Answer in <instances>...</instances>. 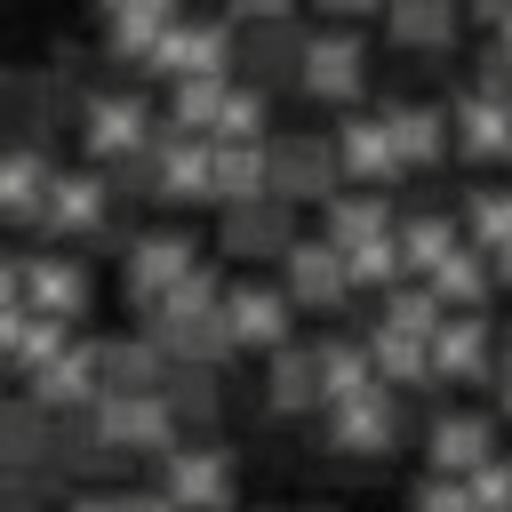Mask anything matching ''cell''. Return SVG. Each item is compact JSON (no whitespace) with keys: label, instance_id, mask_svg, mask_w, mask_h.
I'll return each instance as SVG.
<instances>
[{"label":"cell","instance_id":"36","mask_svg":"<svg viewBox=\"0 0 512 512\" xmlns=\"http://www.w3.org/2000/svg\"><path fill=\"white\" fill-rule=\"evenodd\" d=\"M368 304H376V320H384V328H408V336H432V328L448 320V304H440L416 272H408V280H392V288H384V296H368Z\"/></svg>","mask_w":512,"mask_h":512},{"label":"cell","instance_id":"45","mask_svg":"<svg viewBox=\"0 0 512 512\" xmlns=\"http://www.w3.org/2000/svg\"><path fill=\"white\" fill-rule=\"evenodd\" d=\"M24 312H32L24 296H8V304H0V368H8V352H16V336H24Z\"/></svg>","mask_w":512,"mask_h":512},{"label":"cell","instance_id":"22","mask_svg":"<svg viewBox=\"0 0 512 512\" xmlns=\"http://www.w3.org/2000/svg\"><path fill=\"white\" fill-rule=\"evenodd\" d=\"M48 176H56L48 144H32V136H8V144H0V232H32V224H40Z\"/></svg>","mask_w":512,"mask_h":512},{"label":"cell","instance_id":"16","mask_svg":"<svg viewBox=\"0 0 512 512\" xmlns=\"http://www.w3.org/2000/svg\"><path fill=\"white\" fill-rule=\"evenodd\" d=\"M328 144H336V176H344V184H376V192H392V184L408 176L400 152H392L384 112H368V104H344L336 128H328Z\"/></svg>","mask_w":512,"mask_h":512},{"label":"cell","instance_id":"6","mask_svg":"<svg viewBox=\"0 0 512 512\" xmlns=\"http://www.w3.org/2000/svg\"><path fill=\"white\" fill-rule=\"evenodd\" d=\"M296 96L344 112V104H368V40L352 24H304V64H296Z\"/></svg>","mask_w":512,"mask_h":512},{"label":"cell","instance_id":"3","mask_svg":"<svg viewBox=\"0 0 512 512\" xmlns=\"http://www.w3.org/2000/svg\"><path fill=\"white\" fill-rule=\"evenodd\" d=\"M152 488H160L176 512H232V504H240V456H232L216 432H176V440L152 456Z\"/></svg>","mask_w":512,"mask_h":512},{"label":"cell","instance_id":"19","mask_svg":"<svg viewBox=\"0 0 512 512\" xmlns=\"http://www.w3.org/2000/svg\"><path fill=\"white\" fill-rule=\"evenodd\" d=\"M24 392L48 408V416H80L96 392H104V376H96V336H64V352H48L32 376H24Z\"/></svg>","mask_w":512,"mask_h":512},{"label":"cell","instance_id":"18","mask_svg":"<svg viewBox=\"0 0 512 512\" xmlns=\"http://www.w3.org/2000/svg\"><path fill=\"white\" fill-rule=\"evenodd\" d=\"M424 352H432V392L448 384H488V368H496V328H488V312H448L432 336H424Z\"/></svg>","mask_w":512,"mask_h":512},{"label":"cell","instance_id":"10","mask_svg":"<svg viewBox=\"0 0 512 512\" xmlns=\"http://www.w3.org/2000/svg\"><path fill=\"white\" fill-rule=\"evenodd\" d=\"M88 424L104 432V448H112L120 464H152V456L176 440V416H168L160 392H96V400H88Z\"/></svg>","mask_w":512,"mask_h":512},{"label":"cell","instance_id":"32","mask_svg":"<svg viewBox=\"0 0 512 512\" xmlns=\"http://www.w3.org/2000/svg\"><path fill=\"white\" fill-rule=\"evenodd\" d=\"M56 128V80L48 72H0V144L8 136H48Z\"/></svg>","mask_w":512,"mask_h":512},{"label":"cell","instance_id":"34","mask_svg":"<svg viewBox=\"0 0 512 512\" xmlns=\"http://www.w3.org/2000/svg\"><path fill=\"white\" fill-rule=\"evenodd\" d=\"M224 80H232V72H176V80H168L160 120H168V128H192V136H208V128H216V104H224Z\"/></svg>","mask_w":512,"mask_h":512},{"label":"cell","instance_id":"25","mask_svg":"<svg viewBox=\"0 0 512 512\" xmlns=\"http://www.w3.org/2000/svg\"><path fill=\"white\" fill-rule=\"evenodd\" d=\"M160 400H168L176 432H216V424H224V368H208V360H168Z\"/></svg>","mask_w":512,"mask_h":512},{"label":"cell","instance_id":"47","mask_svg":"<svg viewBox=\"0 0 512 512\" xmlns=\"http://www.w3.org/2000/svg\"><path fill=\"white\" fill-rule=\"evenodd\" d=\"M232 24H256V16H296V0H224Z\"/></svg>","mask_w":512,"mask_h":512},{"label":"cell","instance_id":"39","mask_svg":"<svg viewBox=\"0 0 512 512\" xmlns=\"http://www.w3.org/2000/svg\"><path fill=\"white\" fill-rule=\"evenodd\" d=\"M264 128H272V88H256V80H240V72H232L208 136H264Z\"/></svg>","mask_w":512,"mask_h":512},{"label":"cell","instance_id":"51","mask_svg":"<svg viewBox=\"0 0 512 512\" xmlns=\"http://www.w3.org/2000/svg\"><path fill=\"white\" fill-rule=\"evenodd\" d=\"M488 264H496V288H512V240H496V248H488Z\"/></svg>","mask_w":512,"mask_h":512},{"label":"cell","instance_id":"15","mask_svg":"<svg viewBox=\"0 0 512 512\" xmlns=\"http://www.w3.org/2000/svg\"><path fill=\"white\" fill-rule=\"evenodd\" d=\"M272 272H280V288H288V304H296V312H320V320H328V312L360 304V296H352V280H344V248H328L320 232H296V240H288V256H280Z\"/></svg>","mask_w":512,"mask_h":512},{"label":"cell","instance_id":"14","mask_svg":"<svg viewBox=\"0 0 512 512\" xmlns=\"http://www.w3.org/2000/svg\"><path fill=\"white\" fill-rule=\"evenodd\" d=\"M232 40H240V24L232 16H168V32L152 40V56H144V72L152 80H176V72H232Z\"/></svg>","mask_w":512,"mask_h":512},{"label":"cell","instance_id":"54","mask_svg":"<svg viewBox=\"0 0 512 512\" xmlns=\"http://www.w3.org/2000/svg\"><path fill=\"white\" fill-rule=\"evenodd\" d=\"M0 392H8V368H0Z\"/></svg>","mask_w":512,"mask_h":512},{"label":"cell","instance_id":"49","mask_svg":"<svg viewBox=\"0 0 512 512\" xmlns=\"http://www.w3.org/2000/svg\"><path fill=\"white\" fill-rule=\"evenodd\" d=\"M504 16H512V0H464V24H488V32H496Z\"/></svg>","mask_w":512,"mask_h":512},{"label":"cell","instance_id":"26","mask_svg":"<svg viewBox=\"0 0 512 512\" xmlns=\"http://www.w3.org/2000/svg\"><path fill=\"white\" fill-rule=\"evenodd\" d=\"M376 232H392V192H376V184H336L328 200H320V240L328 248H360V240H376Z\"/></svg>","mask_w":512,"mask_h":512},{"label":"cell","instance_id":"42","mask_svg":"<svg viewBox=\"0 0 512 512\" xmlns=\"http://www.w3.org/2000/svg\"><path fill=\"white\" fill-rule=\"evenodd\" d=\"M64 480L56 472H24V464H0V512H48V496H56Z\"/></svg>","mask_w":512,"mask_h":512},{"label":"cell","instance_id":"35","mask_svg":"<svg viewBox=\"0 0 512 512\" xmlns=\"http://www.w3.org/2000/svg\"><path fill=\"white\" fill-rule=\"evenodd\" d=\"M456 224H464V240H472V248H496V240H512V184H496V176L464 184V200H456Z\"/></svg>","mask_w":512,"mask_h":512},{"label":"cell","instance_id":"24","mask_svg":"<svg viewBox=\"0 0 512 512\" xmlns=\"http://www.w3.org/2000/svg\"><path fill=\"white\" fill-rule=\"evenodd\" d=\"M384 128H392V152H400L408 176H424V168L448 160V104H432V96H392V104H384Z\"/></svg>","mask_w":512,"mask_h":512},{"label":"cell","instance_id":"21","mask_svg":"<svg viewBox=\"0 0 512 512\" xmlns=\"http://www.w3.org/2000/svg\"><path fill=\"white\" fill-rule=\"evenodd\" d=\"M416 440H424V472L464 480L480 456H496V416H488V408H432Z\"/></svg>","mask_w":512,"mask_h":512},{"label":"cell","instance_id":"7","mask_svg":"<svg viewBox=\"0 0 512 512\" xmlns=\"http://www.w3.org/2000/svg\"><path fill=\"white\" fill-rule=\"evenodd\" d=\"M336 184L344 176L328 128H264V192H280L288 208H320Z\"/></svg>","mask_w":512,"mask_h":512},{"label":"cell","instance_id":"11","mask_svg":"<svg viewBox=\"0 0 512 512\" xmlns=\"http://www.w3.org/2000/svg\"><path fill=\"white\" fill-rule=\"evenodd\" d=\"M16 296H24L32 312L88 320V304H96V272H88V256H72L64 240H48V248L16 256Z\"/></svg>","mask_w":512,"mask_h":512},{"label":"cell","instance_id":"27","mask_svg":"<svg viewBox=\"0 0 512 512\" xmlns=\"http://www.w3.org/2000/svg\"><path fill=\"white\" fill-rule=\"evenodd\" d=\"M448 312H488V296H496V264H488V248H472V240H456L432 272H416Z\"/></svg>","mask_w":512,"mask_h":512},{"label":"cell","instance_id":"52","mask_svg":"<svg viewBox=\"0 0 512 512\" xmlns=\"http://www.w3.org/2000/svg\"><path fill=\"white\" fill-rule=\"evenodd\" d=\"M16 296V256H0V304Z\"/></svg>","mask_w":512,"mask_h":512},{"label":"cell","instance_id":"43","mask_svg":"<svg viewBox=\"0 0 512 512\" xmlns=\"http://www.w3.org/2000/svg\"><path fill=\"white\" fill-rule=\"evenodd\" d=\"M408 512H472V496H464V480L424 472V480H416V496H408Z\"/></svg>","mask_w":512,"mask_h":512},{"label":"cell","instance_id":"38","mask_svg":"<svg viewBox=\"0 0 512 512\" xmlns=\"http://www.w3.org/2000/svg\"><path fill=\"white\" fill-rule=\"evenodd\" d=\"M320 344V392L344 400L360 384H376V360H368V336H312Z\"/></svg>","mask_w":512,"mask_h":512},{"label":"cell","instance_id":"53","mask_svg":"<svg viewBox=\"0 0 512 512\" xmlns=\"http://www.w3.org/2000/svg\"><path fill=\"white\" fill-rule=\"evenodd\" d=\"M296 512H328V504H296Z\"/></svg>","mask_w":512,"mask_h":512},{"label":"cell","instance_id":"40","mask_svg":"<svg viewBox=\"0 0 512 512\" xmlns=\"http://www.w3.org/2000/svg\"><path fill=\"white\" fill-rule=\"evenodd\" d=\"M80 320H56V312H24V336H16V352H8V376H32L48 352H64V336H72Z\"/></svg>","mask_w":512,"mask_h":512},{"label":"cell","instance_id":"48","mask_svg":"<svg viewBox=\"0 0 512 512\" xmlns=\"http://www.w3.org/2000/svg\"><path fill=\"white\" fill-rule=\"evenodd\" d=\"M488 384H496V408L512 416V344H496V368H488Z\"/></svg>","mask_w":512,"mask_h":512},{"label":"cell","instance_id":"12","mask_svg":"<svg viewBox=\"0 0 512 512\" xmlns=\"http://www.w3.org/2000/svg\"><path fill=\"white\" fill-rule=\"evenodd\" d=\"M224 328H232V352H272V344H288L296 336V304H288V288L280 280H256V272H240V280H224Z\"/></svg>","mask_w":512,"mask_h":512},{"label":"cell","instance_id":"17","mask_svg":"<svg viewBox=\"0 0 512 512\" xmlns=\"http://www.w3.org/2000/svg\"><path fill=\"white\" fill-rule=\"evenodd\" d=\"M296 64H304V24L296 16H256V24H240V40H232V72L240 80H256V88H296Z\"/></svg>","mask_w":512,"mask_h":512},{"label":"cell","instance_id":"2","mask_svg":"<svg viewBox=\"0 0 512 512\" xmlns=\"http://www.w3.org/2000/svg\"><path fill=\"white\" fill-rule=\"evenodd\" d=\"M312 424H320V448L344 456V464H392L400 440H408V408H400L392 384H360L344 400H320Z\"/></svg>","mask_w":512,"mask_h":512},{"label":"cell","instance_id":"44","mask_svg":"<svg viewBox=\"0 0 512 512\" xmlns=\"http://www.w3.org/2000/svg\"><path fill=\"white\" fill-rule=\"evenodd\" d=\"M64 512H120V488H96V480H80V488L64 496Z\"/></svg>","mask_w":512,"mask_h":512},{"label":"cell","instance_id":"31","mask_svg":"<svg viewBox=\"0 0 512 512\" xmlns=\"http://www.w3.org/2000/svg\"><path fill=\"white\" fill-rule=\"evenodd\" d=\"M360 336H368L376 384H392V392H432V352H424V336H408V328H384V320H368Z\"/></svg>","mask_w":512,"mask_h":512},{"label":"cell","instance_id":"46","mask_svg":"<svg viewBox=\"0 0 512 512\" xmlns=\"http://www.w3.org/2000/svg\"><path fill=\"white\" fill-rule=\"evenodd\" d=\"M320 8V24H360V16H376L384 0H312Z\"/></svg>","mask_w":512,"mask_h":512},{"label":"cell","instance_id":"1","mask_svg":"<svg viewBox=\"0 0 512 512\" xmlns=\"http://www.w3.org/2000/svg\"><path fill=\"white\" fill-rule=\"evenodd\" d=\"M224 272L216 264H200L184 288H168L152 312H136L144 320V336L168 352V360H208V368H232V328H224Z\"/></svg>","mask_w":512,"mask_h":512},{"label":"cell","instance_id":"41","mask_svg":"<svg viewBox=\"0 0 512 512\" xmlns=\"http://www.w3.org/2000/svg\"><path fill=\"white\" fill-rule=\"evenodd\" d=\"M464 496H472V512H512V456H504V448L480 456V464L464 472Z\"/></svg>","mask_w":512,"mask_h":512},{"label":"cell","instance_id":"29","mask_svg":"<svg viewBox=\"0 0 512 512\" xmlns=\"http://www.w3.org/2000/svg\"><path fill=\"white\" fill-rule=\"evenodd\" d=\"M96 376H104V392H160V376H168V352L136 328V336H96Z\"/></svg>","mask_w":512,"mask_h":512},{"label":"cell","instance_id":"33","mask_svg":"<svg viewBox=\"0 0 512 512\" xmlns=\"http://www.w3.org/2000/svg\"><path fill=\"white\" fill-rule=\"evenodd\" d=\"M392 240H400L408 272H432V264L464 240V224H456V208H416V216H392Z\"/></svg>","mask_w":512,"mask_h":512},{"label":"cell","instance_id":"9","mask_svg":"<svg viewBox=\"0 0 512 512\" xmlns=\"http://www.w3.org/2000/svg\"><path fill=\"white\" fill-rule=\"evenodd\" d=\"M112 208H120L112 168L80 160V168H56V176H48V200H40V224H32V232H48V240L80 248V240H96V232L112 224Z\"/></svg>","mask_w":512,"mask_h":512},{"label":"cell","instance_id":"28","mask_svg":"<svg viewBox=\"0 0 512 512\" xmlns=\"http://www.w3.org/2000/svg\"><path fill=\"white\" fill-rule=\"evenodd\" d=\"M264 192V136H208V208Z\"/></svg>","mask_w":512,"mask_h":512},{"label":"cell","instance_id":"37","mask_svg":"<svg viewBox=\"0 0 512 512\" xmlns=\"http://www.w3.org/2000/svg\"><path fill=\"white\" fill-rule=\"evenodd\" d=\"M344 280H352V296H384L392 280H408V256H400V240H392V232H376V240L344 248Z\"/></svg>","mask_w":512,"mask_h":512},{"label":"cell","instance_id":"30","mask_svg":"<svg viewBox=\"0 0 512 512\" xmlns=\"http://www.w3.org/2000/svg\"><path fill=\"white\" fill-rule=\"evenodd\" d=\"M48 440H56V416L32 392H0V464L48 472Z\"/></svg>","mask_w":512,"mask_h":512},{"label":"cell","instance_id":"23","mask_svg":"<svg viewBox=\"0 0 512 512\" xmlns=\"http://www.w3.org/2000/svg\"><path fill=\"white\" fill-rule=\"evenodd\" d=\"M384 40L400 56H448L464 32V0H384Z\"/></svg>","mask_w":512,"mask_h":512},{"label":"cell","instance_id":"5","mask_svg":"<svg viewBox=\"0 0 512 512\" xmlns=\"http://www.w3.org/2000/svg\"><path fill=\"white\" fill-rule=\"evenodd\" d=\"M200 264H208V256H200V240H192L184 224L128 232V248H120V296H128V312H152V304H160L168 288H184Z\"/></svg>","mask_w":512,"mask_h":512},{"label":"cell","instance_id":"55","mask_svg":"<svg viewBox=\"0 0 512 512\" xmlns=\"http://www.w3.org/2000/svg\"><path fill=\"white\" fill-rule=\"evenodd\" d=\"M504 104H512V88H504Z\"/></svg>","mask_w":512,"mask_h":512},{"label":"cell","instance_id":"4","mask_svg":"<svg viewBox=\"0 0 512 512\" xmlns=\"http://www.w3.org/2000/svg\"><path fill=\"white\" fill-rule=\"evenodd\" d=\"M72 128H80V152H88L96 168H120V160H136V152L152 144L160 112H152L136 88H88V96H72Z\"/></svg>","mask_w":512,"mask_h":512},{"label":"cell","instance_id":"50","mask_svg":"<svg viewBox=\"0 0 512 512\" xmlns=\"http://www.w3.org/2000/svg\"><path fill=\"white\" fill-rule=\"evenodd\" d=\"M120 512H176L160 488H120Z\"/></svg>","mask_w":512,"mask_h":512},{"label":"cell","instance_id":"8","mask_svg":"<svg viewBox=\"0 0 512 512\" xmlns=\"http://www.w3.org/2000/svg\"><path fill=\"white\" fill-rule=\"evenodd\" d=\"M296 232H304V208H288L280 192H256V200H224L216 208V256H232L240 272L280 264Z\"/></svg>","mask_w":512,"mask_h":512},{"label":"cell","instance_id":"13","mask_svg":"<svg viewBox=\"0 0 512 512\" xmlns=\"http://www.w3.org/2000/svg\"><path fill=\"white\" fill-rule=\"evenodd\" d=\"M448 160H464V168H512V104L496 96V88H464V96H448Z\"/></svg>","mask_w":512,"mask_h":512},{"label":"cell","instance_id":"20","mask_svg":"<svg viewBox=\"0 0 512 512\" xmlns=\"http://www.w3.org/2000/svg\"><path fill=\"white\" fill-rule=\"evenodd\" d=\"M320 344L312 336H288V344H272L264 352V416H280V424H296V416H320Z\"/></svg>","mask_w":512,"mask_h":512}]
</instances>
